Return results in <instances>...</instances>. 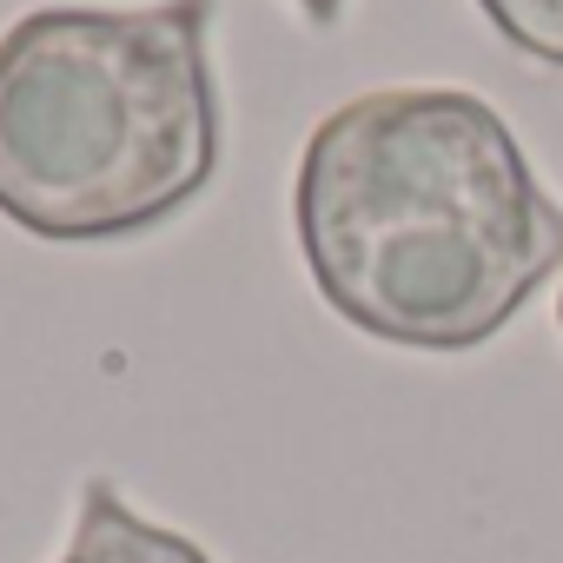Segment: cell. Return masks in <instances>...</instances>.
Returning <instances> with one entry per match:
<instances>
[{"mask_svg":"<svg viewBox=\"0 0 563 563\" xmlns=\"http://www.w3.org/2000/svg\"><path fill=\"white\" fill-rule=\"evenodd\" d=\"M477 14L530 60L563 67V0H477Z\"/></svg>","mask_w":563,"mask_h":563,"instance_id":"4","label":"cell"},{"mask_svg":"<svg viewBox=\"0 0 563 563\" xmlns=\"http://www.w3.org/2000/svg\"><path fill=\"white\" fill-rule=\"evenodd\" d=\"M299 14H306L312 27H332V21L345 14V0H299Z\"/></svg>","mask_w":563,"mask_h":563,"instance_id":"5","label":"cell"},{"mask_svg":"<svg viewBox=\"0 0 563 563\" xmlns=\"http://www.w3.org/2000/svg\"><path fill=\"white\" fill-rule=\"evenodd\" d=\"M212 0L34 8L0 34V219L107 245L166 225L219 173Z\"/></svg>","mask_w":563,"mask_h":563,"instance_id":"2","label":"cell"},{"mask_svg":"<svg viewBox=\"0 0 563 563\" xmlns=\"http://www.w3.org/2000/svg\"><path fill=\"white\" fill-rule=\"evenodd\" d=\"M556 325H563V299H556Z\"/></svg>","mask_w":563,"mask_h":563,"instance_id":"6","label":"cell"},{"mask_svg":"<svg viewBox=\"0 0 563 563\" xmlns=\"http://www.w3.org/2000/svg\"><path fill=\"white\" fill-rule=\"evenodd\" d=\"M60 563H212V556L192 537L140 517L107 477H87L80 517H74V537H67Z\"/></svg>","mask_w":563,"mask_h":563,"instance_id":"3","label":"cell"},{"mask_svg":"<svg viewBox=\"0 0 563 563\" xmlns=\"http://www.w3.org/2000/svg\"><path fill=\"white\" fill-rule=\"evenodd\" d=\"M292 232L319 299L405 352L490 345L563 265V206L464 87L332 107L292 179Z\"/></svg>","mask_w":563,"mask_h":563,"instance_id":"1","label":"cell"}]
</instances>
